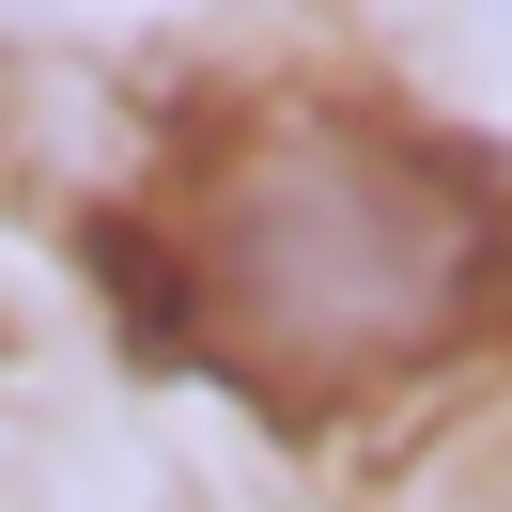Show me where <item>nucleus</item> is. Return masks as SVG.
I'll return each mask as SVG.
<instances>
[{"label":"nucleus","mask_w":512,"mask_h":512,"mask_svg":"<svg viewBox=\"0 0 512 512\" xmlns=\"http://www.w3.org/2000/svg\"><path fill=\"white\" fill-rule=\"evenodd\" d=\"M512 295V202L450 140L264 109L171 202V326L264 404H357L466 357Z\"/></svg>","instance_id":"nucleus-1"},{"label":"nucleus","mask_w":512,"mask_h":512,"mask_svg":"<svg viewBox=\"0 0 512 512\" xmlns=\"http://www.w3.org/2000/svg\"><path fill=\"white\" fill-rule=\"evenodd\" d=\"M419 512H512V450H466V466H450Z\"/></svg>","instance_id":"nucleus-2"}]
</instances>
